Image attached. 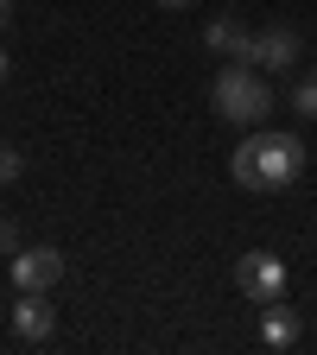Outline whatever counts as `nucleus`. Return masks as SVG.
<instances>
[{
	"instance_id": "obj_1",
	"label": "nucleus",
	"mask_w": 317,
	"mask_h": 355,
	"mask_svg": "<svg viewBox=\"0 0 317 355\" xmlns=\"http://www.w3.org/2000/svg\"><path fill=\"white\" fill-rule=\"evenodd\" d=\"M305 140L286 127H248V140L229 153V171H235V184L241 191H286L298 184V171H305Z\"/></svg>"
},
{
	"instance_id": "obj_2",
	"label": "nucleus",
	"mask_w": 317,
	"mask_h": 355,
	"mask_svg": "<svg viewBox=\"0 0 317 355\" xmlns=\"http://www.w3.org/2000/svg\"><path fill=\"white\" fill-rule=\"evenodd\" d=\"M209 102H216L222 121H235V127H266V114H273V89H266V76L248 58H235L229 70H216Z\"/></svg>"
},
{
	"instance_id": "obj_3",
	"label": "nucleus",
	"mask_w": 317,
	"mask_h": 355,
	"mask_svg": "<svg viewBox=\"0 0 317 355\" xmlns=\"http://www.w3.org/2000/svg\"><path fill=\"white\" fill-rule=\"evenodd\" d=\"M235 286L254 298V304H273V298H286V266H280V254H241L235 260Z\"/></svg>"
},
{
	"instance_id": "obj_4",
	"label": "nucleus",
	"mask_w": 317,
	"mask_h": 355,
	"mask_svg": "<svg viewBox=\"0 0 317 355\" xmlns=\"http://www.w3.org/2000/svg\"><path fill=\"white\" fill-rule=\"evenodd\" d=\"M64 279V254L58 248H13V286L19 292H51Z\"/></svg>"
},
{
	"instance_id": "obj_5",
	"label": "nucleus",
	"mask_w": 317,
	"mask_h": 355,
	"mask_svg": "<svg viewBox=\"0 0 317 355\" xmlns=\"http://www.w3.org/2000/svg\"><path fill=\"white\" fill-rule=\"evenodd\" d=\"M248 64H254V70H286V64H298V32H292V26H266V32H254Z\"/></svg>"
},
{
	"instance_id": "obj_6",
	"label": "nucleus",
	"mask_w": 317,
	"mask_h": 355,
	"mask_svg": "<svg viewBox=\"0 0 317 355\" xmlns=\"http://www.w3.org/2000/svg\"><path fill=\"white\" fill-rule=\"evenodd\" d=\"M51 330H58L51 298H44V292H19V304H13V336L19 343H51Z\"/></svg>"
},
{
	"instance_id": "obj_7",
	"label": "nucleus",
	"mask_w": 317,
	"mask_h": 355,
	"mask_svg": "<svg viewBox=\"0 0 317 355\" xmlns=\"http://www.w3.org/2000/svg\"><path fill=\"white\" fill-rule=\"evenodd\" d=\"M298 336H305L298 311H286L280 298H273V304L260 311V343H266V349H280V355H286V349H298Z\"/></svg>"
},
{
	"instance_id": "obj_8",
	"label": "nucleus",
	"mask_w": 317,
	"mask_h": 355,
	"mask_svg": "<svg viewBox=\"0 0 317 355\" xmlns=\"http://www.w3.org/2000/svg\"><path fill=\"white\" fill-rule=\"evenodd\" d=\"M203 44L216 58H248V44H254V32L241 26V19H209V32H203Z\"/></svg>"
},
{
	"instance_id": "obj_9",
	"label": "nucleus",
	"mask_w": 317,
	"mask_h": 355,
	"mask_svg": "<svg viewBox=\"0 0 317 355\" xmlns=\"http://www.w3.org/2000/svg\"><path fill=\"white\" fill-rule=\"evenodd\" d=\"M292 114L317 121V70H305V76H298V89H292Z\"/></svg>"
},
{
	"instance_id": "obj_10",
	"label": "nucleus",
	"mask_w": 317,
	"mask_h": 355,
	"mask_svg": "<svg viewBox=\"0 0 317 355\" xmlns=\"http://www.w3.org/2000/svg\"><path fill=\"white\" fill-rule=\"evenodd\" d=\"M19 165H26V159H19L7 140H0V184H13V178H19Z\"/></svg>"
},
{
	"instance_id": "obj_11",
	"label": "nucleus",
	"mask_w": 317,
	"mask_h": 355,
	"mask_svg": "<svg viewBox=\"0 0 317 355\" xmlns=\"http://www.w3.org/2000/svg\"><path fill=\"white\" fill-rule=\"evenodd\" d=\"M0 248H19V229H13V222H0Z\"/></svg>"
},
{
	"instance_id": "obj_12",
	"label": "nucleus",
	"mask_w": 317,
	"mask_h": 355,
	"mask_svg": "<svg viewBox=\"0 0 317 355\" xmlns=\"http://www.w3.org/2000/svg\"><path fill=\"white\" fill-rule=\"evenodd\" d=\"M13 26V0H0V32H7Z\"/></svg>"
},
{
	"instance_id": "obj_13",
	"label": "nucleus",
	"mask_w": 317,
	"mask_h": 355,
	"mask_svg": "<svg viewBox=\"0 0 317 355\" xmlns=\"http://www.w3.org/2000/svg\"><path fill=\"white\" fill-rule=\"evenodd\" d=\"M7 76H13V64H7V51H0V83H7Z\"/></svg>"
},
{
	"instance_id": "obj_14",
	"label": "nucleus",
	"mask_w": 317,
	"mask_h": 355,
	"mask_svg": "<svg viewBox=\"0 0 317 355\" xmlns=\"http://www.w3.org/2000/svg\"><path fill=\"white\" fill-rule=\"evenodd\" d=\"M159 7H197V0H159Z\"/></svg>"
}]
</instances>
